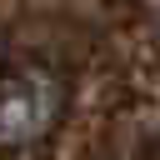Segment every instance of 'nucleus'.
Masks as SVG:
<instances>
[{
    "instance_id": "obj_1",
    "label": "nucleus",
    "mask_w": 160,
    "mask_h": 160,
    "mask_svg": "<svg viewBox=\"0 0 160 160\" xmlns=\"http://www.w3.org/2000/svg\"><path fill=\"white\" fill-rule=\"evenodd\" d=\"M55 85L45 75H15L0 85V145H30L55 120Z\"/></svg>"
}]
</instances>
